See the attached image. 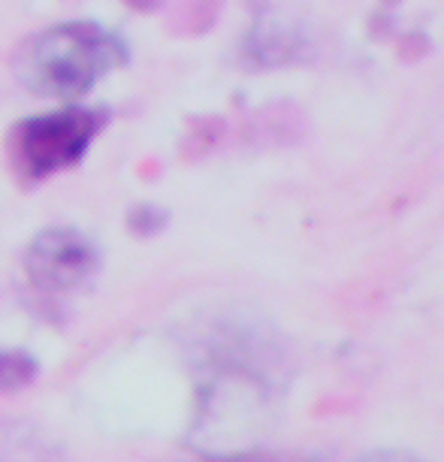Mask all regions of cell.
Returning <instances> with one entry per match:
<instances>
[{
  "mask_svg": "<svg viewBox=\"0 0 444 462\" xmlns=\"http://www.w3.org/2000/svg\"><path fill=\"white\" fill-rule=\"evenodd\" d=\"M127 60L116 33L91 22H69L37 33L15 60V76L40 97H79Z\"/></svg>",
  "mask_w": 444,
  "mask_h": 462,
  "instance_id": "6da1fadb",
  "label": "cell"
},
{
  "mask_svg": "<svg viewBox=\"0 0 444 462\" xmlns=\"http://www.w3.org/2000/svg\"><path fill=\"white\" fill-rule=\"evenodd\" d=\"M103 121H106L103 112L85 106H64L19 121L6 139L13 172L24 185H33V181L73 167L100 134Z\"/></svg>",
  "mask_w": 444,
  "mask_h": 462,
  "instance_id": "7a4b0ae2",
  "label": "cell"
},
{
  "mask_svg": "<svg viewBox=\"0 0 444 462\" xmlns=\"http://www.w3.org/2000/svg\"><path fill=\"white\" fill-rule=\"evenodd\" d=\"M100 254L88 236L69 226H49L31 242L24 254V273L42 293H67L82 287L97 273Z\"/></svg>",
  "mask_w": 444,
  "mask_h": 462,
  "instance_id": "3957f363",
  "label": "cell"
},
{
  "mask_svg": "<svg viewBox=\"0 0 444 462\" xmlns=\"http://www.w3.org/2000/svg\"><path fill=\"white\" fill-rule=\"evenodd\" d=\"M37 378V363L24 351H4L0 347V396L19 393Z\"/></svg>",
  "mask_w": 444,
  "mask_h": 462,
  "instance_id": "277c9868",
  "label": "cell"
},
{
  "mask_svg": "<svg viewBox=\"0 0 444 462\" xmlns=\"http://www.w3.org/2000/svg\"><path fill=\"white\" fill-rule=\"evenodd\" d=\"M125 4L127 6H134V10H154V6H161L163 4V0H125Z\"/></svg>",
  "mask_w": 444,
  "mask_h": 462,
  "instance_id": "5b68a950",
  "label": "cell"
},
{
  "mask_svg": "<svg viewBox=\"0 0 444 462\" xmlns=\"http://www.w3.org/2000/svg\"><path fill=\"white\" fill-rule=\"evenodd\" d=\"M217 462H278V459H266V457H236V459H217Z\"/></svg>",
  "mask_w": 444,
  "mask_h": 462,
  "instance_id": "8992f818",
  "label": "cell"
}]
</instances>
